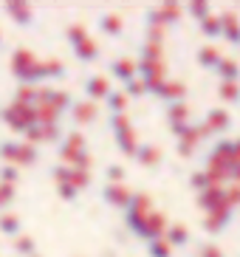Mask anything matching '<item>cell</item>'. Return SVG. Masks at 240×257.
Returning a JSON list of instances; mask_svg holds the SVG:
<instances>
[{
	"instance_id": "obj_1",
	"label": "cell",
	"mask_w": 240,
	"mask_h": 257,
	"mask_svg": "<svg viewBox=\"0 0 240 257\" xmlns=\"http://www.w3.org/2000/svg\"><path fill=\"white\" fill-rule=\"evenodd\" d=\"M229 223H232V209H229V206H220V209H215V212H209V215H203L201 218L203 232H209V234L226 232Z\"/></svg>"
},
{
	"instance_id": "obj_2",
	"label": "cell",
	"mask_w": 240,
	"mask_h": 257,
	"mask_svg": "<svg viewBox=\"0 0 240 257\" xmlns=\"http://www.w3.org/2000/svg\"><path fill=\"white\" fill-rule=\"evenodd\" d=\"M198 206H201L206 215H209V212H215V209H220V206H226V187L212 184L209 189L198 192Z\"/></svg>"
},
{
	"instance_id": "obj_3",
	"label": "cell",
	"mask_w": 240,
	"mask_h": 257,
	"mask_svg": "<svg viewBox=\"0 0 240 257\" xmlns=\"http://www.w3.org/2000/svg\"><path fill=\"white\" fill-rule=\"evenodd\" d=\"M203 124H206V130H209L212 136H218V133H226V130L232 127V116H229L226 107H212L209 113H206V119H203Z\"/></svg>"
},
{
	"instance_id": "obj_4",
	"label": "cell",
	"mask_w": 240,
	"mask_h": 257,
	"mask_svg": "<svg viewBox=\"0 0 240 257\" xmlns=\"http://www.w3.org/2000/svg\"><path fill=\"white\" fill-rule=\"evenodd\" d=\"M220 17V37L229 43V46H240V20L234 12H223Z\"/></svg>"
},
{
	"instance_id": "obj_5",
	"label": "cell",
	"mask_w": 240,
	"mask_h": 257,
	"mask_svg": "<svg viewBox=\"0 0 240 257\" xmlns=\"http://www.w3.org/2000/svg\"><path fill=\"white\" fill-rule=\"evenodd\" d=\"M215 74H218L220 82H240V62L232 57H220Z\"/></svg>"
},
{
	"instance_id": "obj_6",
	"label": "cell",
	"mask_w": 240,
	"mask_h": 257,
	"mask_svg": "<svg viewBox=\"0 0 240 257\" xmlns=\"http://www.w3.org/2000/svg\"><path fill=\"white\" fill-rule=\"evenodd\" d=\"M195 62L201 65V68L215 71V68H218V62H220V51L215 46H201V48H198V54H195Z\"/></svg>"
},
{
	"instance_id": "obj_7",
	"label": "cell",
	"mask_w": 240,
	"mask_h": 257,
	"mask_svg": "<svg viewBox=\"0 0 240 257\" xmlns=\"http://www.w3.org/2000/svg\"><path fill=\"white\" fill-rule=\"evenodd\" d=\"M198 31H201L206 40L220 37V17L218 15H209L206 20H201V23H198Z\"/></svg>"
},
{
	"instance_id": "obj_8",
	"label": "cell",
	"mask_w": 240,
	"mask_h": 257,
	"mask_svg": "<svg viewBox=\"0 0 240 257\" xmlns=\"http://www.w3.org/2000/svg\"><path fill=\"white\" fill-rule=\"evenodd\" d=\"M170 121H173V127H181V124H189V107L184 102H173L170 105Z\"/></svg>"
},
{
	"instance_id": "obj_9",
	"label": "cell",
	"mask_w": 240,
	"mask_h": 257,
	"mask_svg": "<svg viewBox=\"0 0 240 257\" xmlns=\"http://www.w3.org/2000/svg\"><path fill=\"white\" fill-rule=\"evenodd\" d=\"M167 246H187V243H189V232H187V226H181V223H178V226H170V229H167Z\"/></svg>"
},
{
	"instance_id": "obj_10",
	"label": "cell",
	"mask_w": 240,
	"mask_h": 257,
	"mask_svg": "<svg viewBox=\"0 0 240 257\" xmlns=\"http://www.w3.org/2000/svg\"><path fill=\"white\" fill-rule=\"evenodd\" d=\"M218 96L229 105H240V82H220Z\"/></svg>"
},
{
	"instance_id": "obj_11",
	"label": "cell",
	"mask_w": 240,
	"mask_h": 257,
	"mask_svg": "<svg viewBox=\"0 0 240 257\" xmlns=\"http://www.w3.org/2000/svg\"><path fill=\"white\" fill-rule=\"evenodd\" d=\"M164 229H167V218H164V215H153V218L147 220V232H144V237L158 240V237L164 234Z\"/></svg>"
},
{
	"instance_id": "obj_12",
	"label": "cell",
	"mask_w": 240,
	"mask_h": 257,
	"mask_svg": "<svg viewBox=\"0 0 240 257\" xmlns=\"http://www.w3.org/2000/svg\"><path fill=\"white\" fill-rule=\"evenodd\" d=\"M189 187L195 189V192H203V189H209L212 187V178L206 170H195V173L189 175Z\"/></svg>"
},
{
	"instance_id": "obj_13",
	"label": "cell",
	"mask_w": 240,
	"mask_h": 257,
	"mask_svg": "<svg viewBox=\"0 0 240 257\" xmlns=\"http://www.w3.org/2000/svg\"><path fill=\"white\" fill-rule=\"evenodd\" d=\"M187 12H189L192 17H195L198 23H201V20H206V17L212 15L209 3H201V0H195V3H189V6H187Z\"/></svg>"
},
{
	"instance_id": "obj_14",
	"label": "cell",
	"mask_w": 240,
	"mask_h": 257,
	"mask_svg": "<svg viewBox=\"0 0 240 257\" xmlns=\"http://www.w3.org/2000/svg\"><path fill=\"white\" fill-rule=\"evenodd\" d=\"M226 206H229L232 212L240 206V187L237 184H234V187H226Z\"/></svg>"
},
{
	"instance_id": "obj_15",
	"label": "cell",
	"mask_w": 240,
	"mask_h": 257,
	"mask_svg": "<svg viewBox=\"0 0 240 257\" xmlns=\"http://www.w3.org/2000/svg\"><path fill=\"white\" fill-rule=\"evenodd\" d=\"M198 257H226V254L215 246V243H201V246H198Z\"/></svg>"
},
{
	"instance_id": "obj_16",
	"label": "cell",
	"mask_w": 240,
	"mask_h": 257,
	"mask_svg": "<svg viewBox=\"0 0 240 257\" xmlns=\"http://www.w3.org/2000/svg\"><path fill=\"white\" fill-rule=\"evenodd\" d=\"M150 257H170V246L164 240H153L150 246Z\"/></svg>"
},
{
	"instance_id": "obj_17",
	"label": "cell",
	"mask_w": 240,
	"mask_h": 257,
	"mask_svg": "<svg viewBox=\"0 0 240 257\" xmlns=\"http://www.w3.org/2000/svg\"><path fill=\"white\" fill-rule=\"evenodd\" d=\"M229 178H232V181L240 187V161H234V164H232V170H229Z\"/></svg>"
},
{
	"instance_id": "obj_18",
	"label": "cell",
	"mask_w": 240,
	"mask_h": 257,
	"mask_svg": "<svg viewBox=\"0 0 240 257\" xmlns=\"http://www.w3.org/2000/svg\"><path fill=\"white\" fill-rule=\"evenodd\" d=\"M142 156H144V159H156V150H153V147H144Z\"/></svg>"
},
{
	"instance_id": "obj_19",
	"label": "cell",
	"mask_w": 240,
	"mask_h": 257,
	"mask_svg": "<svg viewBox=\"0 0 240 257\" xmlns=\"http://www.w3.org/2000/svg\"><path fill=\"white\" fill-rule=\"evenodd\" d=\"M237 48H240V46H237Z\"/></svg>"
}]
</instances>
